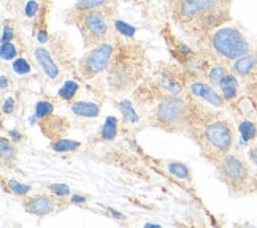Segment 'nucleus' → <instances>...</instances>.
<instances>
[{
    "label": "nucleus",
    "mask_w": 257,
    "mask_h": 228,
    "mask_svg": "<svg viewBox=\"0 0 257 228\" xmlns=\"http://www.w3.org/2000/svg\"><path fill=\"white\" fill-rule=\"evenodd\" d=\"M81 92V86L78 81L75 79H68L65 81L61 87H59V92H57V97L61 98V100L67 102V103H72L75 100H78V95Z\"/></svg>",
    "instance_id": "nucleus-21"
},
{
    "label": "nucleus",
    "mask_w": 257,
    "mask_h": 228,
    "mask_svg": "<svg viewBox=\"0 0 257 228\" xmlns=\"http://www.w3.org/2000/svg\"><path fill=\"white\" fill-rule=\"evenodd\" d=\"M192 48L206 62L229 67L251 51V43L238 27L222 26L194 38Z\"/></svg>",
    "instance_id": "nucleus-5"
},
{
    "label": "nucleus",
    "mask_w": 257,
    "mask_h": 228,
    "mask_svg": "<svg viewBox=\"0 0 257 228\" xmlns=\"http://www.w3.org/2000/svg\"><path fill=\"white\" fill-rule=\"evenodd\" d=\"M244 94H246V100L249 102L254 114L257 116V78L244 84Z\"/></svg>",
    "instance_id": "nucleus-26"
},
{
    "label": "nucleus",
    "mask_w": 257,
    "mask_h": 228,
    "mask_svg": "<svg viewBox=\"0 0 257 228\" xmlns=\"http://www.w3.org/2000/svg\"><path fill=\"white\" fill-rule=\"evenodd\" d=\"M249 160H251L252 165L257 166V146H252L249 149Z\"/></svg>",
    "instance_id": "nucleus-34"
},
{
    "label": "nucleus",
    "mask_w": 257,
    "mask_h": 228,
    "mask_svg": "<svg viewBox=\"0 0 257 228\" xmlns=\"http://www.w3.org/2000/svg\"><path fill=\"white\" fill-rule=\"evenodd\" d=\"M23 42V34L13 19H5L2 26V43Z\"/></svg>",
    "instance_id": "nucleus-24"
},
{
    "label": "nucleus",
    "mask_w": 257,
    "mask_h": 228,
    "mask_svg": "<svg viewBox=\"0 0 257 228\" xmlns=\"http://www.w3.org/2000/svg\"><path fill=\"white\" fill-rule=\"evenodd\" d=\"M236 130H238L244 143H252L257 140V122H254L249 117H241Z\"/></svg>",
    "instance_id": "nucleus-22"
},
{
    "label": "nucleus",
    "mask_w": 257,
    "mask_h": 228,
    "mask_svg": "<svg viewBox=\"0 0 257 228\" xmlns=\"http://www.w3.org/2000/svg\"><path fill=\"white\" fill-rule=\"evenodd\" d=\"M230 72L238 76L243 86L257 78V45L251 48L248 54L230 65Z\"/></svg>",
    "instance_id": "nucleus-14"
},
{
    "label": "nucleus",
    "mask_w": 257,
    "mask_h": 228,
    "mask_svg": "<svg viewBox=\"0 0 257 228\" xmlns=\"http://www.w3.org/2000/svg\"><path fill=\"white\" fill-rule=\"evenodd\" d=\"M233 0H172L170 18L191 38L232 23Z\"/></svg>",
    "instance_id": "nucleus-4"
},
{
    "label": "nucleus",
    "mask_w": 257,
    "mask_h": 228,
    "mask_svg": "<svg viewBox=\"0 0 257 228\" xmlns=\"http://www.w3.org/2000/svg\"><path fill=\"white\" fill-rule=\"evenodd\" d=\"M148 64L150 57L142 42L124 40L121 35H117L114 54L110 67L105 72V83L110 95L125 97L132 94L146 78Z\"/></svg>",
    "instance_id": "nucleus-3"
},
{
    "label": "nucleus",
    "mask_w": 257,
    "mask_h": 228,
    "mask_svg": "<svg viewBox=\"0 0 257 228\" xmlns=\"http://www.w3.org/2000/svg\"><path fill=\"white\" fill-rule=\"evenodd\" d=\"M216 174L233 198H243L257 193V174L246 157L232 151L214 163Z\"/></svg>",
    "instance_id": "nucleus-6"
},
{
    "label": "nucleus",
    "mask_w": 257,
    "mask_h": 228,
    "mask_svg": "<svg viewBox=\"0 0 257 228\" xmlns=\"http://www.w3.org/2000/svg\"><path fill=\"white\" fill-rule=\"evenodd\" d=\"M217 89H219L221 95L224 97L227 110L232 111V114L238 117H246L243 111V100H246V94H244V86L238 79V76L229 72L221 79Z\"/></svg>",
    "instance_id": "nucleus-10"
},
{
    "label": "nucleus",
    "mask_w": 257,
    "mask_h": 228,
    "mask_svg": "<svg viewBox=\"0 0 257 228\" xmlns=\"http://www.w3.org/2000/svg\"><path fill=\"white\" fill-rule=\"evenodd\" d=\"M117 133H119V121H117L114 116H110V117L105 119L103 125L100 127L98 133L94 136L92 143H110V141H114Z\"/></svg>",
    "instance_id": "nucleus-18"
},
{
    "label": "nucleus",
    "mask_w": 257,
    "mask_h": 228,
    "mask_svg": "<svg viewBox=\"0 0 257 228\" xmlns=\"http://www.w3.org/2000/svg\"><path fill=\"white\" fill-rule=\"evenodd\" d=\"M2 189L4 192L13 195V196H18V198H24L27 195H31L32 192V185L29 184H23L19 182L16 179H7V177L4 176L2 177Z\"/></svg>",
    "instance_id": "nucleus-19"
},
{
    "label": "nucleus",
    "mask_w": 257,
    "mask_h": 228,
    "mask_svg": "<svg viewBox=\"0 0 257 228\" xmlns=\"http://www.w3.org/2000/svg\"><path fill=\"white\" fill-rule=\"evenodd\" d=\"M189 103L186 136L197 144L205 160L214 165L235 149V125L222 111L191 94Z\"/></svg>",
    "instance_id": "nucleus-1"
},
{
    "label": "nucleus",
    "mask_w": 257,
    "mask_h": 228,
    "mask_svg": "<svg viewBox=\"0 0 257 228\" xmlns=\"http://www.w3.org/2000/svg\"><path fill=\"white\" fill-rule=\"evenodd\" d=\"M35 62L40 67V70L43 72V75L46 76V79L49 83H59L64 78V72L62 68L59 67V64L56 62V59L53 57L51 51L48 49L46 45H38L32 49Z\"/></svg>",
    "instance_id": "nucleus-13"
},
{
    "label": "nucleus",
    "mask_w": 257,
    "mask_h": 228,
    "mask_svg": "<svg viewBox=\"0 0 257 228\" xmlns=\"http://www.w3.org/2000/svg\"><path fill=\"white\" fill-rule=\"evenodd\" d=\"M19 46L21 43H15V42H8V43H2L0 46V57H2L4 62H10V61H15L19 56H23V51H19Z\"/></svg>",
    "instance_id": "nucleus-25"
},
{
    "label": "nucleus",
    "mask_w": 257,
    "mask_h": 228,
    "mask_svg": "<svg viewBox=\"0 0 257 228\" xmlns=\"http://www.w3.org/2000/svg\"><path fill=\"white\" fill-rule=\"evenodd\" d=\"M37 125L40 128L42 135L49 141L61 140L68 135L72 128V121L62 114H48L42 119H37Z\"/></svg>",
    "instance_id": "nucleus-12"
},
{
    "label": "nucleus",
    "mask_w": 257,
    "mask_h": 228,
    "mask_svg": "<svg viewBox=\"0 0 257 228\" xmlns=\"http://www.w3.org/2000/svg\"><path fill=\"white\" fill-rule=\"evenodd\" d=\"M137 111L146 124L167 133L186 135L189 119V92L184 95L169 94L156 76L145 78L132 92Z\"/></svg>",
    "instance_id": "nucleus-2"
},
{
    "label": "nucleus",
    "mask_w": 257,
    "mask_h": 228,
    "mask_svg": "<svg viewBox=\"0 0 257 228\" xmlns=\"http://www.w3.org/2000/svg\"><path fill=\"white\" fill-rule=\"evenodd\" d=\"M70 204H76V206H81V204H86V201H87V196H84V195H78V193H72L70 195Z\"/></svg>",
    "instance_id": "nucleus-32"
},
{
    "label": "nucleus",
    "mask_w": 257,
    "mask_h": 228,
    "mask_svg": "<svg viewBox=\"0 0 257 228\" xmlns=\"http://www.w3.org/2000/svg\"><path fill=\"white\" fill-rule=\"evenodd\" d=\"M65 24L75 26L80 31L86 49L110 42L117 37L114 31V18L100 10L70 8L65 13Z\"/></svg>",
    "instance_id": "nucleus-7"
},
{
    "label": "nucleus",
    "mask_w": 257,
    "mask_h": 228,
    "mask_svg": "<svg viewBox=\"0 0 257 228\" xmlns=\"http://www.w3.org/2000/svg\"><path fill=\"white\" fill-rule=\"evenodd\" d=\"M19 151L16 147V143H13L10 138L2 136L0 138V158H2V168L4 170H15L18 163Z\"/></svg>",
    "instance_id": "nucleus-15"
},
{
    "label": "nucleus",
    "mask_w": 257,
    "mask_h": 228,
    "mask_svg": "<svg viewBox=\"0 0 257 228\" xmlns=\"http://www.w3.org/2000/svg\"><path fill=\"white\" fill-rule=\"evenodd\" d=\"M13 70H15L16 75L24 76V75L31 73L32 67H31V64H29L27 59H24L23 56H19L18 59H15V61H13Z\"/></svg>",
    "instance_id": "nucleus-28"
},
{
    "label": "nucleus",
    "mask_w": 257,
    "mask_h": 228,
    "mask_svg": "<svg viewBox=\"0 0 257 228\" xmlns=\"http://www.w3.org/2000/svg\"><path fill=\"white\" fill-rule=\"evenodd\" d=\"M46 46H48L49 51H51V54L56 59V62L59 64V67L62 68V72L73 75L78 59H75V53H73L75 49L70 45V42H68L67 35L62 32L51 34Z\"/></svg>",
    "instance_id": "nucleus-11"
},
{
    "label": "nucleus",
    "mask_w": 257,
    "mask_h": 228,
    "mask_svg": "<svg viewBox=\"0 0 257 228\" xmlns=\"http://www.w3.org/2000/svg\"><path fill=\"white\" fill-rule=\"evenodd\" d=\"M54 113V103L49 100H38L35 103V119H42L48 114Z\"/></svg>",
    "instance_id": "nucleus-27"
},
{
    "label": "nucleus",
    "mask_w": 257,
    "mask_h": 228,
    "mask_svg": "<svg viewBox=\"0 0 257 228\" xmlns=\"http://www.w3.org/2000/svg\"><path fill=\"white\" fill-rule=\"evenodd\" d=\"M48 190L54 193L56 196H61V198H65V200H68L72 195V189L68 187L67 184H49L48 185Z\"/></svg>",
    "instance_id": "nucleus-29"
},
{
    "label": "nucleus",
    "mask_w": 257,
    "mask_h": 228,
    "mask_svg": "<svg viewBox=\"0 0 257 228\" xmlns=\"http://www.w3.org/2000/svg\"><path fill=\"white\" fill-rule=\"evenodd\" d=\"M165 166H167V170H169V173L175 176L176 179L189 181V182L192 181V171H191V168L187 166V163L178 162V160H169Z\"/></svg>",
    "instance_id": "nucleus-23"
},
{
    "label": "nucleus",
    "mask_w": 257,
    "mask_h": 228,
    "mask_svg": "<svg viewBox=\"0 0 257 228\" xmlns=\"http://www.w3.org/2000/svg\"><path fill=\"white\" fill-rule=\"evenodd\" d=\"M8 138L12 140L13 143H21L23 141V133L18 132V130H8Z\"/></svg>",
    "instance_id": "nucleus-33"
},
{
    "label": "nucleus",
    "mask_w": 257,
    "mask_h": 228,
    "mask_svg": "<svg viewBox=\"0 0 257 228\" xmlns=\"http://www.w3.org/2000/svg\"><path fill=\"white\" fill-rule=\"evenodd\" d=\"M12 86H13V83L10 81V78L7 76V73L2 72V75H0V89H2V97L5 95L7 91H10V89H12Z\"/></svg>",
    "instance_id": "nucleus-31"
},
{
    "label": "nucleus",
    "mask_w": 257,
    "mask_h": 228,
    "mask_svg": "<svg viewBox=\"0 0 257 228\" xmlns=\"http://www.w3.org/2000/svg\"><path fill=\"white\" fill-rule=\"evenodd\" d=\"M21 206L27 214L37 215V217H46V215L65 211L67 207L70 206V200L56 196L51 192L34 193V195H27L21 198Z\"/></svg>",
    "instance_id": "nucleus-9"
},
{
    "label": "nucleus",
    "mask_w": 257,
    "mask_h": 228,
    "mask_svg": "<svg viewBox=\"0 0 257 228\" xmlns=\"http://www.w3.org/2000/svg\"><path fill=\"white\" fill-rule=\"evenodd\" d=\"M16 111V102L13 97H4V102H2V114L4 116H12Z\"/></svg>",
    "instance_id": "nucleus-30"
},
{
    "label": "nucleus",
    "mask_w": 257,
    "mask_h": 228,
    "mask_svg": "<svg viewBox=\"0 0 257 228\" xmlns=\"http://www.w3.org/2000/svg\"><path fill=\"white\" fill-rule=\"evenodd\" d=\"M70 106V111L81 119H95L100 116V110L102 106L100 103L95 102H86V100H75L72 103H68Z\"/></svg>",
    "instance_id": "nucleus-17"
},
{
    "label": "nucleus",
    "mask_w": 257,
    "mask_h": 228,
    "mask_svg": "<svg viewBox=\"0 0 257 228\" xmlns=\"http://www.w3.org/2000/svg\"><path fill=\"white\" fill-rule=\"evenodd\" d=\"M83 143L78 140H72V138H61V140H54L49 143V149L57 154H68V152H76L81 149Z\"/></svg>",
    "instance_id": "nucleus-20"
},
{
    "label": "nucleus",
    "mask_w": 257,
    "mask_h": 228,
    "mask_svg": "<svg viewBox=\"0 0 257 228\" xmlns=\"http://www.w3.org/2000/svg\"><path fill=\"white\" fill-rule=\"evenodd\" d=\"M114 49H116V38L87 49V53H84L76 61L73 76L78 81L83 83H89L97 76H100L110 67Z\"/></svg>",
    "instance_id": "nucleus-8"
},
{
    "label": "nucleus",
    "mask_w": 257,
    "mask_h": 228,
    "mask_svg": "<svg viewBox=\"0 0 257 228\" xmlns=\"http://www.w3.org/2000/svg\"><path fill=\"white\" fill-rule=\"evenodd\" d=\"M119 0H76V4L72 7L75 10H100L113 18L117 13Z\"/></svg>",
    "instance_id": "nucleus-16"
}]
</instances>
